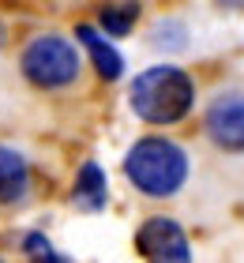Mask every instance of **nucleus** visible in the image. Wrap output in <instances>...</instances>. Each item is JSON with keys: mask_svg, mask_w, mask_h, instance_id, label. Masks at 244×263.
I'll return each mask as SVG.
<instances>
[{"mask_svg": "<svg viewBox=\"0 0 244 263\" xmlns=\"http://www.w3.org/2000/svg\"><path fill=\"white\" fill-rule=\"evenodd\" d=\"M128 98H132V109L146 124H177L192 109L195 87L180 68L158 64V68H146L143 76H136Z\"/></svg>", "mask_w": 244, "mask_h": 263, "instance_id": "obj_1", "label": "nucleus"}, {"mask_svg": "<svg viewBox=\"0 0 244 263\" xmlns=\"http://www.w3.org/2000/svg\"><path fill=\"white\" fill-rule=\"evenodd\" d=\"M124 173L146 196H173L188 177V154L169 139H139L124 158Z\"/></svg>", "mask_w": 244, "mask_h": 263, "instance_id": "obj_2", "label": "nucleus"}, {"mask_svg": "<svg viewBox=\"0 0 244 263\" xmlns=\"http://www.w3.org/2000/svg\"><path fill=\"white\" fill-rule=\"evenodd\" d=\"M23 76L38 87H64L79 76V53L68 38H57V34H45V38H34L23 53Z\"/></svg>", "mask_w": 244, "mask_h": 263, "instance_id": "obj_3", "label": "nucleus"}, {"mask_svg": "<svg viewBox=\"0 0 244 263\" xmlns=\"http://www.w3.org/2000/svg\"><path fill=\"white\" fill-rule=\"evenodd\" d=\"M146 263H192V248L184 230L173 218H146L136 237Z\"/></svg>", "mask_w": 244, "mask_h": 263, "instance_id": "obj_4", "label": "nucleus"}, {"mask_svg": "<svg viewBox=\"0 0 244 263\" xmlns=\"http://www.w3.org/2000/svg\"><path fill=\"white\" fill-rule=\"evenodd\" d=\"M207 132L218 147L244 151V94H218L207 109Z\"/></svg>", "mask_w": 244, "mask_h": 263, "instance_id": "obj_5", "label": "nucleus"}, {"mask_svg": "<svg viewBox=\"0 0 244 263\" xmlns=\"http://www.w3.org/2000/svg\"><path fill=\"white\" fill-rule=\"evenodd\" d=\"M27 184H30V173L23 154H15L11 147H0V203H19L27 196Z\"/></svg>", "mask_w": 244, "mask_h": 263, "instance_id": "obj_6", "label": "nucleus"}, {"mask_svg": "<svg viewBox=\"0 0 244 263\" xmlns=\"http://www.w3.org/2000/svg\"><path fill=\"white\" fill-rule=\"evenodd\" d=\"M79 42L87 45V53H90V61H94V68H98V76H102V79H117L120 71H124L120 53H117L94 27H79Z\"/></svg>", "mask_w": 244, "mask_h": 263, "instance_id": "obj_7", "label": "nucleus"}, {"mask_svg": "<svg viewBox=\"0 0 244 263\" xmlns=\"http://www.w3.org/2000/svg\"><path fill=\"white\" fill-rule=\"evenodd\" d=\"M76 207H83V211H102V207H105V173L98 170L94 162H87V165L79 170Z\"/></svg>", "mask_w": 244, "mask_h": 263, "instance_id": "obj_8", "label": "nucleus"}, {"mask_svg": "<svg viewBox=\"0 0 244 263\" xmlns=\"http://www.w3.org/2000/svg\"><path fill=\"white\" fill-rule=\"evenodd\" d=\"M136 15H139L136 4H109V8H102V27L120 38V34H128L136 27Z\"/></svg>", "mask_w": 244, "mask_h": 263, "instance_id": "obj_9", "label": "nucleus"}, {"mask_svg": "<svg viewBox=\"0 0 244 263\" xmlns=\"http://www.w3.org/2000/svg\"><path fill=\"white\" fill-rule=\"evenodd\" d=\"M27 252H30V263H71L68 256H60V252H53V248H49V241L45 237H27Z\"/></svg>", "mask_w": 244, "mask_h": 263, "instance_id": "obj_10", "label": "nucleus"}, {"mask_svg": "<svg viewBox=\"0 0 244 263\" xmlns=\"http://www.w3.org/2000/svg\"><path fill=\"white\" fill-rule=\"evenodd\" d=\"M0 45H4V30H0Z\"/></svg>", "mask_w": 244, "mask_h": 263, "instance_id": "obj_11", "label": "nucleus"}]
</instances>
